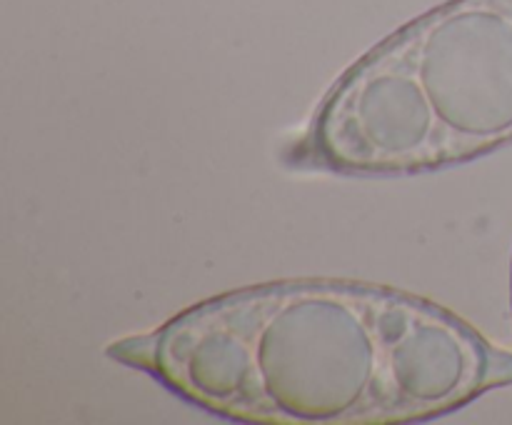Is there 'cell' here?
<instances>
[{
  "mask_svg": "<svg viewBox=\"0 0 512 425\" xmlns=\"http://www.w3.org/2000/svg\"><path fill=\"white\" fill-rule=\"evenodd\" d=\"M108 358L263 425H395L512 385V353L450 310L353 280H278L183 310Z\"/></svg>",
  "mask_w": 512,
  "mask_h": 425,
  "instance_id": "obj_1",
  "label": "cell"
},
{
  "mask_svg": "<svg viewBox=\"0 0 512 425\" xmlns=\"http://www.w3.org/2000/svg\"><path fill=\"white\" fill-rule=\"evenodd\" d=\"M512 143V0H448L330 88L290 160L348 175L425 173Z\"/></svg>",
  "mask_w": 512,
  "mask_h": 425,
  "instance_id": "obj_2",
  "label": "cell"
}]
</instances>
